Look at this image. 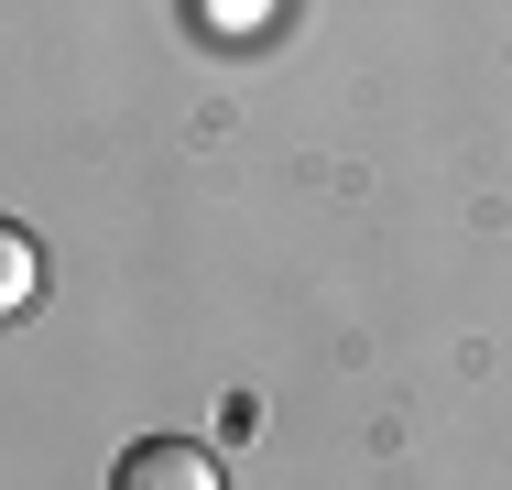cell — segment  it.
<instances>
[{
    "mask_svg": "<svg viewBox=\"0 0 512 490\" xmlns=\"http://www.w3.org/2000/svg\"><path fill=\"white\" fill-rule=\"evenodd\" d=\"M109 490H218V458H207L197 436H142V447L109 469Z\"/></svg>",
    "mask_w": 512,
    "mask_h": 490,
    "instance_id": "cell-1",
    "label": "cell"
},
{
    "mask_svg": "<svg viewBox=\"0 0 512 490\" xmlns=\"http://www.w3.org/2000/svg\"><path fill=\"white\" fill-rule=\"evenodd\" d=\"M197 22L240 44V33H262V22H273V0H197Z\"/></svg>",
    "mask_w": 512,
    "mask_h": 490,
    "instance_id": "cell-3",
    "label": "cell"
},
{
    "mask_svg": "<svg viewBox=\"0 0 512 490\" xmlns=\"http://www.w3.org/2000/svg\"><path fill=\"white\" fill-rule=\"evenodd\" d=\"M33 294H44V251H33V229L0 218V316H22Z\"/></svg>",
    "mask_w": 512,
    "mask_h": 490,
    "instance_id": "cell-2",
    "label": "cell"
}]
</instances>
